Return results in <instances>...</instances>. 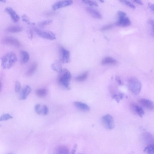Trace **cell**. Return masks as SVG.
Returning <instances> with one entry per match:
<instances>
[{"mask_svg":"<svg viewBox=\"0 0 154 154\" xmlns=\"http://www.w3.org/2000/svg\"><path fill=\"white\" fill-rule=\"evenodd\" d=\"M128 86L129 90L133 94H138L141 90V84L140 81L135 77L130 78L128 81Z\"/></svg>","mask_w":154,"mask_h":154,"instance_id":"obj_3","label":"cell"},{"mask_svg":"<svg viewBox=\"0 0 154 154\" xmlns=\"http://www.w3.org/2000/svg\"><path fill=\"white\" fill-rule=\"evenodd\" d=\"M60 60L63 63H68L70 61V53L69 51L63 47L60 48Z\"/></svg>","mask_w":154,"mask_h":154,"instance_id":"obj_8","label":"cell"},{"mask_svg":"<svg viewBox=\"0 0 154 154\" xmlns=\"http://www.w3.org/2000/svg\"><path fill=\"white\" fill-rule=\"evenodd\" d=\"M115 79L119 85H123L121 80L119 76H116Z\"/></svg>","mask_w":154,"mask_h":154,"instance_id":"obj_38","label":"cell"},{"mask_svg":"<svg viewBox=\"0 0 154 154\" xmlns=\"http://www.w3.org/2000/svg\"><path fill=\"white\" fill-rule=\"evenodd\" d=\"M113 26L112 25H107L105 26L102 28L101 29V30L104 31L107 30H109L111 29Z\"/></svg>","mask_w":154,"mask_h":154,"instance_id":"obj_36","label":"cell"},{"mask_svg":"<svg viewBox=\"0 0 154 154\" xmlns=\"http://www.w3.org/2000/svg\"><path fill=\"white\" fill-rule=\"evenodd\" d=\"M124 95L123 94L121 93L118 94L114 95L112 96V98L115 100L116 102L119 103L123 97Z\"/></svg>","mask_w":154,"mask_h":154,"instance_id":"obj_27","label":"cell"},{"mask_svg":"<svg viewBox=\"0 0 154 154\" xmlns=\"http://www.w3.org/2000/svg\"><path fill=\"white\" fill-rule=\"evenodd\" d=\"M138 102L146 108L151 110H154V103L152 101L148 99L141 98L138 100Z\"/></svg>","mask_w":154,"mask_h":154,"instance_id":"obj_10","label":"cell"},{"mask_svg":"<svg viewBox=\"0 0 154 154\" xmlns=\"http://www.w3.org/2000/svg\"><path fill=\"white\" fill-rule=\"evenodd\" d=\"M13 117L8 113H6L2 115L0 118V121H7L9 119H13Z\"/></svg>","mask_w":154,"mask_h":154,"instance_id":"obj_26","label":"cell"},{"mask_svg":"<svg viewBox=\"0 0 154 154\" xmlns=\"http://www.w3.org/2000/svg\"><path fill=\"white\" fill-rule=\"evenodd\" d=\"M13 154L12 153H9V154Z\"/></svg>","mask_w":154,"mask_h":154,"instance_id":"obj_44","label":"cell"},{"mask_svg":"<svg viewBox=\"0 0 154 154\" xmlns=\"http://www.w3.org/2000/svg\"><path fill=\"white\" fill-rule=\"evenodd\" d=\"M77 147V144H75L72 150L71 154H75Z\"/></svg>","mask_w":154,"mask_h":154,"instance_id":"obj_40","label":"cell"},{"mask_svg":"<svg viewBox=\"0 0 154 154\" xmlns=\"http://www.w3.org/2000/svg\"><path fill=\"white\" fill-rule=\"evenodd\" d=\"M22 20L27 23L28 24H30V22L29 18L26 14H23L22 16Z\"/></svg>","mask_w":154,"mask_h":154,"instance_id":"obj_34","label":"cell"},{"mask_svg":"<svg viewBox=\"0 0 154 154\" xmlns=\"http://www.w3.org/2000/svg\"><path fill=\"white\" fill-rule=\"evenodd\" d=\"M120 2L124 3L127 6L132 9H135V6L132 3L127 0H121Z\"/></svg>","mask_w":154,"mask_h":154,"instance_id":"obj_30","label":"cell"},{"mask_svg":"<svg viewBox=\"0 0 154 154\" xmlns=\"http://www.w3.org/2000/svg\"><path fill=\"white\" fill-rule=\"evenodd\" d=\"M37 34L40 37L50 40H54L56 38L55 35L52 32L43 30L37 28L35 29Z\"/></svg>","mask_w":154,"mask_h":154,"instance_id":"obj_7","label":"cell"},{"mask_svg":"<svg viewBox=\"0 0 154 154\" xmlns=\"http://www.w3.org/2000/svg\"><path fill=\"white\" fill-rule=\"evenodd\" d=\"M148 23L150 26L152 35L154 37V20L153 19L149 20Z\"/></svg>","mask_w":154,"mask_h":154,"instance_id":"obj_29","label":"cell"},{"mask_svg":"<svg viewBox=\"0 0 154 154\" xmlns=\"http://www.w3.org/2000/svg\"></svg>","mask_w":154,"mask_h":154,"instance_id":"obj_45","label":"cell"},{"mask_svg":"<svg viewBox=\"0 0 154 154\" xmlns=\"http://www.w3.org/2000/svg\"><path fill=\"white\" fill-rule=\"evenodd\" d=\"M29 38L30 39H32L33 37V32L31 28L29 29Z\"/></svg>","mask_w":154,"mask_h":154,"instance_id":"obj_37","label":"cell"},{"mask_svg":"<svg viewBox=\"0 0 154 154\" xmlns=\"http://www.w3.org/2000/svg\"><path fill=\"white\" fill-rule=\"evenodd\" d=\"M22 28L18 25H12L8 26L6 29V31L11 33H16L21 31Z\"/></svg>","mask_w":154,"mask_h":154,"instance_id":"obj_20","label":"cell"},{"mask_svg":"<svg viewBox=\"0 0 154 154\" xmlns=\"http://www.w3.org/2000/svg\"><path fill=\"white\" fill-rule=\"evenodd\" d=\"M52 69L54 71L60 72L62 69L61 62L59 61H55L51 65Z\"/></svg>","mask_w":154,"mask_h":154,"instance_id":"obj_21","label":"cell"},{"mask_svg":"<svg viewBox=\"0 0 154 154\" xmlns=\"http://www.w3.org/2000/svg\"><path fill=\"white\" fill-rule=\"evenodd\" d=\"M88 76L87 72H85L83 74L79 75L75 78V80L79 82H82L85 80Z\"/></svg>","mask_w":154,"mask_h":154,"instance_id":"obj_25","label":"cell"},{"mask_svg":"<svg viewBox=\"0 0 154 154\" xmlns=\"http://www.w3.org/2000/svg\"><path fill=\"white\" fill-rule=\"evenodd\" d=\"M117 63V61L116 59L110 57H105L102 61V64L103 65H115Z\"/></svg>","mask_w":154,"mask_h":154,"instance_id":"obj_19","label":"cell"},{"mask_svg":"<svg viewBox=\"0 0 154 154\" xmlns=\"http://www.w3.org/2000/svg\"><path fill=\"white\" fill-rule=\"evenodd\" d=\"M52 22V20H48L42 21L38 23V25L40 26H43L48 24H49Z\"/></svg>","mask_w":154,"mask_h":154,"instance_id":"obj_32","label":"cell"},{"mask_svg":"<svg viewBox=\"0 0 154 154\" xmlns=\"http://www.w3.org/2000/svg\"><path fill=\"white\" fill-rule=\"evenodd\" d=\"M31 91V88L29 86H25L20 92L19 97V99L20 100L26 99Z\"/></svg>","mask_w":154,"mask_h":154,"instance_id":"obj_13","label":"cell"},{"mask_svg":"<svg viewBox=\"0 0 154 154\" xmlns=\"http://www.w3.org/2000/svg\"><path fill=\"white\" fill-rule=\"evenodd\" d=\"M143 151L147 154H154V144H150L148 145L145 148Z\"/></svg>","mask_w":154,"mask_h":154,"instance_id":"obj_24","label":"cell"},{"mask_svg":"<svg viewBox=\"0 0 154 154\" xmlns=\"http://www.w3.org/2000/svg\"><path fill=\"white\" fill-rule=\"evenodd\" d=\"M47 93V90L45 88H41L37 89L35 92L36 95L40 97H45Z\"/></svg>","mask_w":154,"mask_h":154,"instance_id":"obj_23","label":"cell"},{"mask_svg":"<svg viewBox=\"0 0 154 154\" xmlns=\"http://www.w3.org/2000/svg\"><path fill=\"white\" fill-rule=\"evenodd\" d=\"M149 8L152 11H154V3L149 2L148 4Z\"/></svg>","mask_w":154,"mask_h":154,"instance_id":"obj_39","label":"cell"},{"mask_svg":"<svg viewBox=\"0 0 154 154\" xmlns=\"http://www.w3.org/2000/svg\"><path fill=\"white\" fill-rule=\"evenodd\" d=\"M21 56V62L22 63H27L29 59L30 56L29 53L26 51L21 50L20 51Z\"/></svg>","mask_w":154,"mask_h":154,"instance_id":"obj_18","label":"cell"},{"mask_svg":"<svg viewBox=\"0 0 154 154\" xmlns=\"http://www.w3.org/2000/svg\"><path fill=\"white\" fill-rule=\"evenodd\" d=\"M1 65L3 69H9L11 68L17 60L16 55L13 52H9L1 58Z\"/></svg>","mask_w":154,"mask_h":154,"instance_id":"obj_2","label":"cell"},{"mask_svg":"<svg viewBox=\"0 0 154 154\" xmlns=\"http://www.w3.org/2000/svg\"><path fill=\"white\" fill-rule=\"evenodd\" d=\"M74 106L78 109L84 112H88L90 110L89 106L86 104L81 102H74Z\"/></svg>","mask_w":154,"mask_h":154,"instance_id":"obj_16","label":"cell"},{"mask_svg":"<svg viewBox=\"0 0 154 154\" xmlns=\"http://www.w3.org/2000/svg\"><path fill=\"white\" fill-rule=\"evenodd\" d=\"M119 19L116 24L121 27H126L130 26L131 21L126 16V14L122 11H119L118 13Z\"/></svg>","mask_w":154,"mask_h":154,"instance_id":"obj_4","label":"cell"},{"mask_svg":"<svg viewBox=\"0 0 154 154\" xmlns=\"http://www.w3.org/2000/svg\"></svg>","mask_w":154,"mask_h":154,"instance_id":"obj_46","label":"cell"},{"mask_svg":"<svg viewBox=\"0 0 154 154\" xmlns=\"http://www.w3.org/2000/svg\"><path fill=\"white\" fill-rule=\"evenodd\" d=\"M135 3L141 5H143V3L140 0H134L133 1Z\"/></svg>","mask_w":154,"mask_h":154,"instance_id":"obj_41","label":"cell"},{"mask_svg":"<svg viewBox=\"0 0 154 154\" xmlns=\"http://www.w3.org/2000/svg\"><path fill=\"white\" fill-rule=\"evenodd\" d=\"M21 89V84L20 82L17 80L16 81L15 86V92H19Z\"/></svg>","mask_w":154,"mask_h":154,"instance_id":"obj_33","label":"cell"},{"mask_svg":"<svg viewBox=\"0 0 154 154\" xmlns=\"http://www.w3.org/2000/svg\"><path fill=\"white\" fill-rule=\"evenodd\" d=\"M132 109L140 117H142L145 114L143 108L135 104H132L131 105Z\"/></svg>","mask_w":154,"mask_h":154,"instance_id":"obj_17","label":"cell"},{"mask_svg":"<svg viewBox=\"0 0 154 154\" xmlns=\"http://www.w3.org/2000/svg\"><path fill=\"white\" fill-rule=\"evenodd\" d=\"M73 3L71 0L60 1L55 2L52 6V9L54 10L58 9L63 7L69 6Z\"/></svg>","mask_w":154,"mask_h":154,"instance_id":"obj_9","label":"cell"},{"mask_svg":"<svg viewBox=\"0 0 154 154\" xmlns=\"http://www.w3.org/2000/svg\"><path fill=\"white\" fill-rule=\"evenodd\" d=\"M142 137L143 141L148 145L154 144V137L150 133L145 132L142 134Z\"/></svg>","mask_w":154,"mask_h":154,"instance_id":"obj_11","label":"cell"},{"mask_svg":"<svg viewBox=\"0 0 154 154\" xmlns=\"http://www.w3.org/2000/svg\"><path fill=\"white\" fill-rule=\"evenodd\" d=\"M100 2H104V1H100Z\"/></svg>","mask_w":154,"mask_h":154,"instance_id":"obj_43","label":"cell"},{"mask_svg":"<svg viewBox=\"0 0 154 154\" xmlns=\"http://www.w3.org/2000/svg\"><path fill=\"white\" fill-rule=\"evenodd\" d=\"M34 109L35 112L38 114H41L42 112V110L41 108L40 105L39 104H36L34 107Z\"/></svg>","mask_w":154,"mask_h":154,"instance_id":"obj_31","label":"cell"},{"mask_svg":"<svg viewBox=\"0 0 154 154\" xmlns=\"http://www.w3.org/2000/svg\"><path fill=\"white\" fill-rule=\"evenodd\" d=\"M38 66V64L35 62L33 63L29 67L26 73V75L28 76L32 75L36 70Z\"/></svg>","mask_w":154,"mask_h":154,"instance_id":"obj_22","label":"cell"},{"mask_svg":"<svg viewBox=\"0 0 154 154\" xmlns=\"http://www.w3.org/2000/svg\"><path fill=\"white\" fill-rule=\"evenodd\" d=\"M42 112L44 115H47L48 112V108L47 106L45 105L43 106L42 109Z\"/></svg>","mask_w":154,"mask_h":154,"instance_id":"obj_35","label":"cell"},{"mask_svg":"<svg viewBox=\"0 0 154 154\" xmlns=\"http://www.w3.org/2000/svg\"><path fill=\"white\" fill-rule=\"evenodd\" d=\"M71 75L70 72L66 69H62L59 72L58 77V81L63 88L69 90V83Z\"/></svg>","mask_w":154,"mask_h":154,"instance_id":"obj_1","label":"cell"},{"mask_svg":"<svg viewBox=\"0 0 154 154\" xmlns=\"http://www.w3.org/2000/svg\"><path fill=\"white\" fill-rule=\"evenodd\" d=\"M101 122L105 128L108 130H112L115 127L114 120L112 116L109 114L103 116Z\"/></svg>","mask_w":154,"mask_h":154,"instance_id":"obj_5","label":"cell"},{"mask_svg":"<svg viewBox=\"0 0 154 154\" xmlns=\"http://www.w3.org/2000/svg\"><path fill=\"white\" fill-rule=\"evenodd\" d=\"M3 44L19 47L20 45V41L16 38L11 36H6L3 37L1 40Z\"/></svg>","mask_w":154,"mask_h":154,"instance_id":"obj_6","label":"cell"},{"mask_svg":"<svg viewBox=\"0 0 154 154\" xmlns=\"http://www.w3.org/2000/svg\"><path fill=\"white\" fill-rule=\"evenodd\" d=\"M82 2L85 4H87L91 6L97 7L98 6V4L94 1L85 0H82Z\"/></svg>","mask_w":154,"mask_h":154,"instance_id":"obj_28","label":"cell"},{"mask_svg":"<svg viewBox=\"0 0 154 154\" xmlns=\"http://www.w3.org/2000/svg\"><path fill=\"white\" fill-rule=\"evenodd\" d=\"M5 10L10 15L14 22H17L19 21L20 17L12 8L10 7H7L5 8Z\"/></svg>","mask_w":154,"mask_h":154,"instance_id":"obj_12","label":"cell"},{"mask_svg":"<svg viewBox=\"0 0 154 154\" xmlns=\"http://www.w3.org/2000/svg\"><path fill=\"white\" fill-rule=\"evenodd\" d=\"M68 147L64 145H61L56 148L55 154H69Z\"/></svg>","mask_w":154,"mask_h":154,"instance_id":"obj_15","label":"cell"},{"mask_svg":"<svg viewBox=\"0 0 154 154\" xmlns=\"http://www.w3.org/2000/svg\"><path fill=\"white\" fill-rule=\"evenodd\" d=\"M6 1L5 0H2L1 1V2H2L3 3H5L6 2Z\"/></svg>","mask_w":154,"mask_h":154,"instance_id":"obj_42","label":"cell"},{"mask_svg":"<svg viewBox=\"0 0 154 154\" xmlns=\"http://www.w3.org/2000/svg\"><path fill=\"white\" fill-rule=\"evenodd\" d=\"M86 11L91 16L94 18L100 19L102 18V16L99 12L93 8L87 7L86 8Z\"/></svg>","mask_w":154,"mask_h":154,"instance_id":"obj_14","label":"cell"}]
</instances>
